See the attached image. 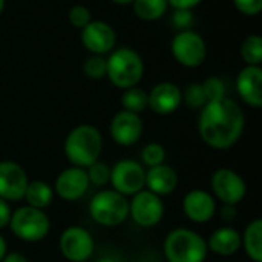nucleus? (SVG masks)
<instances>
[{
  "label": "nucleus",
  "instance_id": "f257e3e1",
  "mask_svg": "<svg viewBox=\"0 0 262 262\" xmlns=\"http://www.w3.org/2000/svg\"><path fill=\"white\" fill-rule=\"evenodd\" d=\"M200 135L209 146L215 149H227L233 146L244 130V114L241 107L230 98L207 101L201 107Z\"/></svg>",
  "mask_w": 262,
  "mask_h": 262
},
{
  "label": "nucleus",
  "instance_id": "f03ea898",
  "mask_svg": "<svg viewBox=\"0 0 262 262\" xmlns=\"http://www.w3.org/2000/svg\"><path fill=\"white\" fill-rule=\"evenodd\" d=\"M101 147V134L91 124H80L74 127L64 141V154L68 160L74 166L83 169L98 161Z\"/></svg>",
  "mask_w": 262,
  "mask_h": 262
},
{
  "label": "nucleus",
  "instance_id": "7ed1b4c3",
  "mask_svg": "<svg viewBox=\"0 0 262 262\" xmlns=\"http://www.w3.org/2000/svg\"><path fill=\"white\" fill-rule=\"evenodd\" d=\"M144 75V63L141 55L132 48H118L106 58V77L120 88L129 89L137 86Z\"/></svg>",
  "mask_w": 262,
  "mask_h": 262
},
{
  "label": "nucleus",
  "instance_id": "20e7f679",
  "mask_svg": "<svg viewBox=\"0 0 262 262\" xmlns=\"http://www.w3.org/2000/svg\"><path fill=\"white\" fill-rule=\"evenodd\" d=\"M207 250V243L189 229H177L164 241V253L169 262H204Z\"/></svg>",
  "mask_w": 262,
  "mask_h": 262
},
{
  "label": "nucleus",
  "instance_id": "39448f33",
  "mask_svg": "<svg viewBox=\"0 0 262 262\" xmlns=\"http://www.w3.org/2000/svg\"><path fill=\"white\" fill-rule=\"evenodd\" d=\"M89 213L101 226L114 227L121 224L129 215V203L117 190H101L91 200Z\"/></svg>",
  "mask_w": 262,
  "mask_h": 262
},
{
  "label": "nucleus",
  "instance_id": "423d86ee",
  "mask_svg": "<svg viewBox=\"0 0 262 262\" xmlns=\"http://www.w3.org/2000/svg\"><path fill=\"white\" fill-rule=\"evenodd\" d=\"M12 230V233L29 243H35L43 239L49 232V218L35 207L25 206L17 209L14 213H11V220L8 224Z\"/></svg>",
  "mask_w": 262,
  "mask_h": 262
},
{
  "label": "nucleus",
  "instance_id": "0eeeda50",
  "mask_svg": "<svg viewBox=\"0 0 262 262\" xmlns=\"http://www.w3.org/2000/svg\"><path fill=\"white\" fill-rule=\"evenodd\" d=\"M170 51L173 58L184 68L201 66L207 55L204 38L192 29L180 31L170 43Z\"/></svg>",
  "mask_w": 262,
  "mask_h": 262
},
{
  "label": "nucleus",
  "instance_id": "6e6552de",
  "mask_svg": "<svg viewBox=\"0 0 262 262\" xmlns=\"http://www.w3.org/2000/svg\"><path fill=\"white\" fill-rule=\"evenodd\" d=\"M146 172L143 166L132 160H121L118 161L114 169H111L109 181L112 183L114 189L121 195H135L144 187Z\"/></svg>",
  "mask_w": 262,
  "mask_h": 262
},
{
  "label": "nucleus",
  "instance_id": "1a4fd4ad",
  "mask_svg": "<svg viewBox=\"0 0 262 262\" xmlns=\"http://www.w3.org/2000/svg\"><path fill=\"white\" fill-rule=\"evenodd\" d=\"M164 213L163 201L158 195L149 190H140L134 195V200L129 204V215L141 227L157 226Z\"/></svg>",
  "mask_w": 262,
  "mask_h": 262
},
{
  "label": "nucleus",
  "instance_id": "9d476101",
  "mask_svg": "<svg viewBox=\"0 0 262 262\" xmlns=\"http://www.w3.org/2000/svg\"><path fill=\"white\" fill-rule=\"evenodd\" d=\"M81 43L92 55H104L112 52L117 43L115 29L101 20H91L81 29Z\"/></svg>",
  "mask_w": 262,
  "mask_h": 262
},
{
  "label": "nucleus",
  "instance_id": "9b49d317",
  "mask_svg": "<svg viewBox=\"0 0 262 262\" xmlns=\"http://www.w3.org/2000/svg\"><path fill=\"white\" fill-rule=\"evenodd\" d=\"M61 255L71 262L88 261L94 253V239L83 227H69L60 236Z\"/></svg>",
  "mask_w": 262,
  "mask_h": 262
},
{
  "label": "nucleus",
  "instance_id": "f8f14e48",
  "mask_svg": "<svg viewBox=\"0 0 262 262\" xmlns=\"http://www.w3.org/2000/svg\"><path fill=\"white\" fill-rule=\"evenodd\" d=\"M210 186L216 198L224 204H238L246 196L244 180L230 169H218L210 180Z\"/></svg>",
  "mask_w": 262,
  "mask_h": 262
},
{
  "label": "nucleus",
  "instance_id": "ddd939ff",
  "mask_svg": "<svg viewBox=\"0 0 262 262\" xmlns=\"http://www.w3.org/2000/svg\"><path fill=\"white\" fill-rule=\"evenodd\" d=\"M28 178L21 166L14 161H0V198L5 201L23 200Z\"/></svg>",
  "mask_w": 262,
  "mask_h": 262
},
{
  "label": "nucleus",
  "instance_id": "4468645a",
  "mask_svg": "<svg viewBox=\"0 0 262 262\" xmlns=\"http://www.w3.org/2000/svg\"><path fill=\"white\" fill-rule=\"evenodd\" d=\"M183 101L181 89L172 81H163L154 86L147 94V107L158 115H169L175 112Z\"/></svg>",
  "mask_w": 262,
  "mask_h": 262
},
{
  "label": "nucleus",
  "instance_id": "2eb2a0df",
  "mask_svg": "<svg viewBox=\"0 0 262 262\" xmlns=\"http://www.w3.org/2000/svg\"><path fill=\"white\" fill-rule=\"evenodd\" d=\"M143 132V120L138 114L121 111L111 121V137L121 146H130L138 141Z\"/></svg>",
  "mask_w": 262,
  "mask_h": 262
},
{
  "label": "nucleus",
  "instance_id": "dca6fc26",
  "mask_svg": "<svg viewBox=\"0 0 262 262\" xmlns=\"http://www.w3.org/2000/svg\"><path fill=\"white\" fill-rule=\"evenodd\" d=\"M89 187V178L83 167H69L63 170L55 181V192L66 201H75L81 198Z\"/></svg>",
  "mask_w": 262,
  "mask_h": 262
},
{
  "label": "nucleus",
  "instance_id": "f3484780",
  "mask_svg": "<svg viewBox=\"0 0 262 262\" xmlns=\"http://www.w3.org/2000/svg\"><path fill=\"white\" fill-rule=\"evenodd\" d=\"M239 97L252 107L262 106V69L261 66H246L236 78Z\"/></svg>",
  "mask_w": 262,
  "mask_h": 262
},
{
  "label": "nucleus",
  "instance_id": "a211bd4d",
  "mask_svg": "<svg viewBox=\"0 0 262 262\" xmlns=\"http://www.w3.org/2000/svg\"><path fill=\"white\" fill-rule=\"evenodd\" d=\"M183 210L193 223H207L213 218L216 204L210 193L204 190H192L183 200Z\"/></svg>",
  "mask_w": 262,
  "mask_h": 262
},
{
  "label": "nucleus",
  "instance_id": "6ab92c4d",
  "mask_svg": "<svg viewBox=\"0 0 262 262\" xmlns=\"http://www.w3.org/2000/svg\"><path fill=\"white\" fill-rule=\"evenodd\" d=\"M177 184H178V175L170 166L158 164L146 172L144 186H147L149 192L158 196L172 193L177 189Z\"/></svg>",
  "mask_w": 262,
  "mask_h": 262
},
{
  "label": "nucleus",
  "instance_id": "aec40b11",
  "mask_svg": "<svg viewBox=\"0 0 262 262\" xmlns=\"http://www.w3.org/2000/svg\"><path fill=\"white\" fill-rule=\"evenodd\" d=\"M241 247V235L232 227H221L212 233L207 243V249L221 256L235 255Z\"/></svg>",
  "mask_w": 262,
  "mask_h": 262
},
{
  "label": "nucleus",
  "instance_id": "412c9836",
  "mask_svg": "<svg viewBox=\"0 0 262 262\" xmlns=\"http://www.w3.org/2000/svg\"><path fill=\"white\" fill-rule=\"evenodd\" d=\"M241 244H244L246 253L253 259V262H262V221L255 220L252 221L244 236H241Z\"/></svg>",
  "mask_w": 262,
  "mask_h": 262
},
{
  "label": "nucleus",
  "instance_id": "4be33fe9",
  "mask_svg": "<svg viewBox=\"0 0 262 262\" xmlns=\"http://www.w3.org/2000/svg\"><path fill=\"white\" fill-rule=\"evenodd\" d=\"M31 207L35 209H45L52 201V187L45 181H32L28 183L25 196H23Z\"/></svg>",
  "mask_w": 262,
  "mask_h": 262
},
{
  "label": "nucleus",
  "instance_id": "5701e85b",
  "mask_svg": "<svg viewBox=\"0 0 262 262\" xmlns=\"http://www.w3.org/2000/svg\"><path fill=\"white\" fill-rule=\"evenodd\" d=\"M134 12L144 21L161 18L167 11V0H134Z\"/></svg>",
  "mask_w": 262,
  "mask_h": 262
},
{
  "label": "nucleus",
  "instance_id": "b1692460",
  "mask_svg": "<svg viewBox=\"0 0 262 262\" xmlns=\"http://www.w3.org/2000/svg\"><path fill=\"white\" fill-rule=\"evenodd\" d=\"M241 55L249 66H261L262 63V38L258 34L246 37L241 45Z\"/></svg>",
  "mask_w": 262,
  "mask_h": 262
},
{
  "label": "nucleus",
  "instance_id": "393cba45",
  "mask_svg": "<svg viewBox=\"0 0 262 262\" xmlns=\"http://www.w3.org/2000/svg\"><path fill=\"white\" fill-rule=\"evenodd\" d=\"M121 104L124 111L140 114L147 107V94L146 91L134 86L129 89H124V94L121 95Z\"/></svg>",
  "mask_w": 262,
  "mask_h": 262
},
{
  "label": "nucleus",
  "instance_id": "a878e982",
  "mask_svg": "<svg viewBox=\"0 0 262 262\" xmlns=\"http://www.w3.org/2000/svg\"><path fill=\"white\" fill-rule=\"evenodd\" d=\"M83 72L92 80H100L106 77V58L103 55H91L83 63Z\"/></svg>",
  "mask_w": 262,
  "mask_h": 262
},
{
  "label": "nucleus",
  "instance_id": "bb28decb",
  "mask_svg": "<svg viewBox=\"0 0 262 262\" xmlns=\"http://www.w3.org/2000/svg\"><path fill=\"white\" fill-rule=\"evenodd\" d=\"M183 100L186 101L187 106L193 107V109H200L207 103V98L204 95L203 91V84L201 83H192L186 88L184 94H183Z\"/></svg>",
  "mask_w": 262,
  "mask_h": 262
},
{
  "label": "nucleus",
  "instance_id": "cd10ccee",
  "mask_svg": "<svg viewBox=\"0 0 262 262\" xmlns=\"http://www.w3.org/2000/svg\"><path fill=\"white\" fill-rule=\"evenodd\" d=\"M201 84H203V91H204L207 101H215V100H221L226 97V84L221 78L209 77Z\"/></svg>",
  "mask_w": 262,
  "mask_h": 262
},
{
  "label": "nucleus",
  "instance_id": "c85d7f7f",
  "mask_svg": "<svg viewBox=\"0 0 262 262\" xmlns=\"http://www.w3.org/2000/svg\"><path fill=\"white\" fill-rule=\"evenodd\" d=\"M141 158H143V163L144 164H147L149 167H154V166H158V164H163L164 163V160H166V150H164V147L161 144L150 143V144H147L143 149Z\"/></svg>",
  "mask_w": 262,
  "mask_h": 262
},
{
  "label": "nucleus",
  "instance_id": "c756f323",
  "mask_svg": "<svg viewBox=\"0 0 262 262\" xmlns=\"http://www.w3.org/2000/svg\"><path fill=\"white\" fill-rule=\"evenodd\" d=\"M86 173L89 178V183L95 184V186H103L109 181L111 177V169L101 163V161H95L94 164H91L89 167H86Z\"/></svg>",
  "mask_w": 262,
  "mask_h": 262
},
{
  "label": "nucleus",
  "instance_id": "7c9ffc66",
  "mask_svg": "<svg viewBox=\"0 0 262 262\" xmlns=\"http://www.w3.org/2000/svg\"><path fill=\"white\" fill-rule=\"evenodd\" d=\"M68 18H69V23L74 28L83 29L92 20V15H91V11L84 5H75V6H72L69 9Z\"/></svg>",
  "mask_w": 262,
  "mask_h": 262
},
{
  "label": "nucleus",
  "instance_id": "2f4dec72",
  "mask_svg": "<svg viewBox=\"0 0 262 262\" xmlns=\"http://www.w3.org/2000/svg\"><path fill=\"white\" fill-rule=\"evenodd\" d=\"M193 21H195V15L192 9H175V12L172 14V23L180 31H189Z\"/></svg>",
  "mask_w": 262,
  "mask_h": 262
},
{
  "label": "nucleus",
  "instance_id": "473e14b6",
  "mask_svg": "<svg viewBox=\"0 0 262 262\" xmlns=\"http://www.w3.org/2000/svg\"><path fill=\"white\" fill-rule=\"evenodd\" d=\"M235 8L244 15H258L262 11V0H232Z\"/></svg>",
  "mask_w": 262,
  "mask_h": 262
},
{
  "label": "nucleus",
  "instance_id": "72a5a7b5",
  "mask_svg": "<svg viewBox=\"0 0 262 262\" xmlns=\"http://www.w3.org/2000/svg\"><path fill=\"white\" fill-rule=\"evenodd\" d=\"M11 209H9V204L0 198V229L6 227L9 224V220H11Z\"/></svg>",
  "mask_w": 262,
  "mask_h": 262
},
{
  "label": "nucleus",
  "instance_id": "f704fd0d",
  "mask_svg": "<svg viewBox=\"0 0 262 262\" xmlns=\"http://www.w3.org/2000/svg\"><path fill=\"white\" fill-rule=\"evenodd\" d=\"M201 2L203 0H167V5H170L173 9H192Z\"/></svg>",
  "mask_w": 262,
  "mask_h": 262
},
{
  "label": "nucleus",
  "instance_id": "c9c22d12",
  "mask_svg": "<svg viewBox=\"0 0 262 262\" xmlns=\"http://www.w3.org/2000/svg\"><path fill=\"white\" fill-rule=\"evenodd\" d=\"M221 216H223L224 221H232V220H235V216H236V213H235V206L226 204V206L223 207V210H221Z\"/></svg>",
  "mask_w": 262,
  "mask_h": 262
},
{
  "label": "nucleus",
  "instance_id": "e433bc0d",
  "mask_svg": "<svg viewBox=\"0 0 262 262\" xmlns=\"http://www.w3.org/2000/svg\"><path fill=\"white\" fill-rule=\"evenodd\" d=\"M2 262H28L26 258L20 253H9V255H5V258L2 259Z\"/></svg>",
  "mask_w": 262,
  "mask_h": 262
},
{
  "label": "nucleus",
  "instance_id": "4c0bfd02",
  "mask_svg": "<svg viewBox=\"0 0 262 262\" xmlns=\"http://www.w3.org/2000/svg\"><path fill=\"white\" fill-rule=\"evenodd\" d=\"M5 255H6V241L0 236V262L5 258Z\"/></svg>",
  "mask_w": 262,
  "mask_h": 262
},
{
  "label": "nucleus",
  "instance_id": "58836bf2",
  "mask_svg": "<svg viewBox=\"0 0 262 262\" xmlns=\"http://www.w3.org/2000/svg\"><path fill=\"white\" fill-rule=\"evenodd\" d=\"M114 3H117V5H130V3H134V0H112Z\"/></svg>",
  "mask_w": 262,
  "mask_h": 262
},
{
  "label": "nucleus",
  "instance_id": "ea45409f",
  "mask_svg": "<svg viewBox=\"0 0 262 262\" xmlns=\"http://www.w3.org/2000/svg\"><path fill=\"white\" fill-rule=\"evenodd\" d=\"M97 262H115L114 259H111V258H103V259H98Z\"/></svg>",
  "mask_w": 262,
  "mask_h": 262
},
{
  "label": "nucleus",
  "instance_id": "a19ab883",
  "mask_svg": "<svg viewBox=\"0 0 262 262\" xmlns=\"http://www.w3.org/2000/svg\"><path fill=\"white\" fill-rule=\"evenodd\" d=\"M3 9H5V0H0V14L3 12Z\"/></svg>",
  "mask_w": 262,
  "mask_h": 262
}]
</instances>
